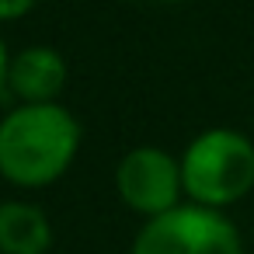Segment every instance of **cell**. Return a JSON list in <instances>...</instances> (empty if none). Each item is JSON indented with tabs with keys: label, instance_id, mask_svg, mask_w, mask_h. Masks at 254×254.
Instances as JSON below:
<instances>
[{
	"label": "cell",
	"instance_id": "obj_3",
	"mask_svg": "<svg viewBox=\"0 0 254 254\" xmlns=\"http://www.w3.org/2000/svg\"><path fill=\"white\" fill-rule=\"evenodd\" d=\"M132 254H240V237L212 209H167L136 237Z\"/></svg>",
	"mask_w": 254,
	"mask_h": 254
},
{
	"label": "cell",
	"instance_id": "obj_1",
	"mask_svg": "<svg viewBox=\"0 0 254 254\" xmlns=\"http://www.w3.org/2000/svg\"><path fill=\"white\" fill-rule=\"evenodd\" d=\"M77 139L80 129L66 108L25 105L0 122V174L25 188L49 185L70 167Z\"/></svg>",
	"mask_w": 254,
	"mask_h": 254
},
{
	"label": "cell",
	"instance_id": "obj_5",
	"mask_svg": "<svg viewBox=\"0 0 254 254\" xmlns=\"http://www.w3.org/2000/svg\"><path fill=\"white\" fill-rule=\"evenodd\" d=\"M7 80H11V91L18 98H25L28 105H42L63 91L66 66H63L60 53H53V49H25L21 56L11 60Z\"/></svg>",
	"mask_w": 254,
	"mask_h": 254
},
{
	"label": "cell",
	"instance_id": "obj_7",
	"mask_svg": "<svg viewBox=\"0 0 254 254\" xmlns=\"http://www.w3.org/2000/svg\"><path fill=\"white\" fill-rule=\"evenodd\" d=\"M35 0H0V18H18L25 11H32Z\"/></svg>",
	"mask_w": 254,
	"mask_h": 254
},
{
	"label": "cell",
	"instance_id": "obj_2",
	"mask_svg": "<svg viewBox=\"0 0 254 254\" xmlns=\"http://www.w3.org/2000/svg\"><path fill=\"white\" fill-rule=\"evenodd\" d=\"M185 191L205 205L237 202L254 185V146L226 129H212L198 136L181 164Z\"/></svg>",
	"mask_w": 254,
	"mask_h": 254
},
{
	"label": "cell",
	"instance_id": "obj_8",
	"mask_svg": "<svg viewBox=\"0 0 254 254\" xmlns=\"http://www.w3.org/2000/svg\"><path fill=\"white\" fill-rule=\"evenodd\" d=\"M7 77H11V63H7V53H4V46H0V98H4V87L11 84Z\"/></svg>",
	"mask_w": 254,
	"mask_h": 254
},
{
	"label": "cell",
	"instance_id": "obj_4",
	"mask_svg": "<svg viewBox=\"0 0 254 254\" xmlns=\"http://www.w3.org/2000/svg\"><path fill=\"white\" fill-rule=\"evenodd\" d=\"M181 185L185 181H181V171L174 167V160L153 146L132 150L119 164V191L136 212L160 216V212L174 209Z\"/></svg>",
	"mask_w": 254,
	"mask_h": 254
},
{
	"label": "cell",
	"instance_id": "obj_6",
	"mask_svg": "<svg viewBox=\"0 0 254 254\" xmlns=\"http://www.w3.org/2000/svg\"><path fill=\"white\" fill-rule=\"evenodd\" d=\"M53 240L49 219L35 205L4 202L0 205V251L4 254H46Z\"/></svg>",
	"mask_w": 254,
	"mask_h": 254
}]
</instances>
